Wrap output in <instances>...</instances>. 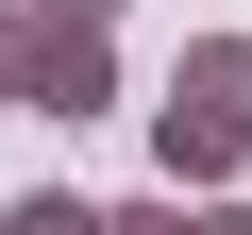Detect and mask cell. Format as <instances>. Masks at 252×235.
<instances>
[{"instance_id": "1", "label": "cell", "mask_w": 252, "mask_h": 235, "mask_svg": "<svg viewBox=\"0 0 252 235\" xmlns=\"http://www.w3.org/2000/svg\"><path fill=\"white\" fill-rule=\"evenodd\" d=\"M152 168L168 185H252V34H185V67L152 101Z\"/></svg>"}, {"instance_id": "2", "label": "cell", "mask_w": 252, "mask_h": 235, "mask_svg": "<svg viewBox=\"0 0 252 235\" xmlns=\"http://www.w3.org/2000/svg\"><path fill=\"white\" fill-rule=\"evenodd\" d=\"M0 101H17V118H51V135L118 118V17H51V0H0Z\"/></svg>"}, {"instance_id": "3", "label": "cell", "mask_w": 252, "mask_h": 235, "mask_svg": "<svg viewBox=\"0 0 252 235\" xmlns=\"http://www.w3.org/2000/svg\"><path fill=\"white\" fill-rule=\"evenodd\" d=\"M51 17H118V0H51Z\"/></svg>"}]
</instances>
